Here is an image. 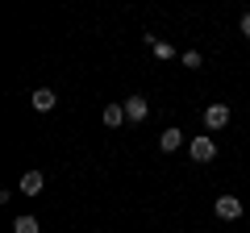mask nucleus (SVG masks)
Here are the masks:
<instances>
[{"mask_svg": "<svg viewBox=\"0 0 250 233\" xmlns=\"http://www.w3.org/2000/svg\"><path fill=\"white\" fill-rule=\"evenodd\" d=\"M188 150H192V162H213V158H217V142H213L208 134H196Z\"/></svg>", "mask_w": 250, "mask_h": 233, "instance_id": "nucleus-1", "label": "nucleus"}, {"mask_svg": "<svg viewBox=\"0 0 250 233\" xmlns=\"http://www.w3.org/2000/svg\"><path fill=\"white\" fill-rule=\"evenodd\" d=\"M229 125V104L225 100H217V104L205 108V129H225Z\"/></svg>", "mask_w": 250, "mask_h": 233, "instance_id": "nucleus-2", "label": "nucleus"}, {"mask_svg": "<svg viewBox=\"0 0 250 233\" xmlns=\"http://www.w3.org/2000/svg\"><path fill=\"white\" fill-rule=\"evenodd\" d=\"M213 213L221 216V221H238V216H242V200L238 196H217L213 200Z\"/></svg>", "mask_w": 250, "mask_h": 233, "instance_id": "nucleus-3", "label": "nucleus"}, {"mask_svg": "<svg viewBox=\"0 0 250 233\" xmlns=\"http://www.w3.org/2000/svg\"><path fill=\"white\" fill-rule=\"evenodd\" d=\"M146 113H150V104H146V96H129L125 100V116H129V125H142Z\"/></svg>", "mask_w": 250, "mask_h": 233, "instance_id": "nucleus-4", "label": "nucleus"}, {"mask_svg": "<svg viewBox=\"0 0 250 233\" xmlns=\"http://www.w3.org/2000/svg\"><path fill=\"white\" fill-rule=\"evenodd\" d=\"M179 146H184V129H163L159 134V150L163 154H175Z\"/></svg>", "mask_w": 250, "mask_h": 233, "instance_id": "nucleus-5", "label": "nucleus"}, {"mask_svg": "<svg viewBox=\"0 0 250 233\" xmlns=\"http://www.w3.org/2000/svg\"><path fill=\"white\" fill-rule=\"evenodd\" d=\"M42 183H46V179H42V171H25L17 188L25 192V196H38V192H42Z\"/></svg>", "mask_w": 250, "mask_h": 233, "instance_id": "nucleus-6", "label": "nucleus"}, {"mask_svg": "<svg viewBox=\"0 0 250 233\" xmlns=\"http://www.w3.org/2000/svg\"><path fill=\"white\" fill-rule=\"evenodd\" d=\"M54 104H59V96H54L50 88H38V92H34V108H38V113H50Z\"/></svg>", "mask_w": 250, "mask_h": 233, "instance_id": "nucleus-7", "label": "nucleus"}, {"mask_svg": "<svg viewBox=\"0 0 250 233\" xmlns=\"http://www.w3.org/2000/svg\"><path fill=\"white\" fill-rule=\"evenodd\" d=\"M125 121H129V116H125V104H108V108H104V125H108V129L125 125Z\"/></svg>", "mask_w": 250, "mask_h": 233, "instance_id": "nucleus-8", "label": "nucleus"}, {"mask_svg": "<svg viewBox=\"0 0 250 233\" xmlns=\"http://www.w3.org/2000/svg\"><path fill=\"white\" fill-rule=\"evenodd\" d=\"M13 233H42V225H38V216H17L13 221Z\"/></svg>", "mask_w": 250, "mask_h": 233, "instance_id": "nucleus-9", "label": "nucleus"}, {"mask_svg": "<svg viewBox=\"0 0 250 233\" xmlns=\"http://www.w3.org/2000/svg\"><path fill=\"white\" fill-rule=\"evenodd\" d=\"M150 50H154V58H159V63H167V58H175V46H171V42H154Z\"/></svg>", "mask_w": 250, "mask_h": 233, "instance_id": "nucleus-10", "label": "nucleus"}, {"mask_svg": "<svg viewBox=\"0 0 250 233\" xmlns=\"http://www.w3.org/2000/svg\"><path fill=\"white\" fill-rule=\"evenodd\" d=\"M179 63L196 71V67H205V58H200V50H184V54H179Z\"/></svg>", "mask_w": 250, "mask_h": 233, "instance_id": "nucleus-11", "label": "nucleus"}, {"mask_svg": "<svg viewBox=\"0 0 250 233\" xmlns=\"http://www.w3.org/2000/svg\"><path fill=\"white\" fill-rule=\"evenodd\" d=\"M242 34L250 38V13H242Z\"/></svg>", "mask_w": 250, "mask_h": 233, "instance_id": "nucleus-12", "label": "nucleus"}]
</instances>
